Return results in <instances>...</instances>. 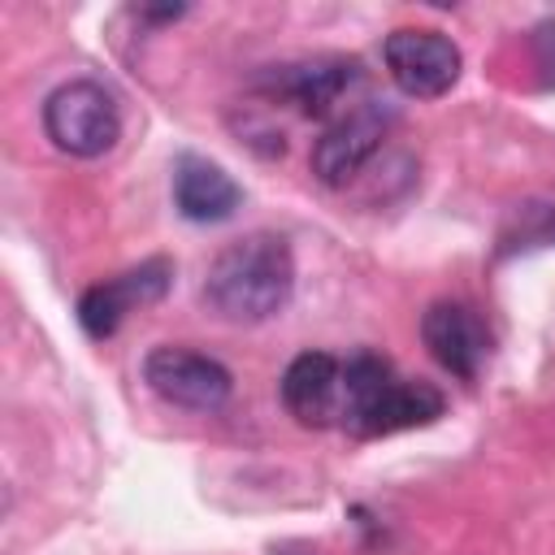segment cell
Instances as JSON below:
<instances>
[{"mask_svg": "<svg viewBox=\"0 0 555 555\" xmlns=\"http://www.w3.org/2000/svg\"><path fill=\"white\" fill-rule=\"evenodd\" d=\"M169 282H173V264L169 260H160V256L156 260H143L139 269H126V273H117V278L95 282L91 291H82L78 321H82V330L91 338H108L126 321V312H134L143 304H156L169 291Z\"/></svg>", "mask_w": 555, "mask_h": 555, "instance_id": "cell-7", "label": "cell"}, {"mask_svg": "<svg viewBox=\"0 0 555 555\" xmlns=\"http://www.w3.org/2000/svg\"><path fill=\"white\" fill-rule=\"evenodd\" d=\"M447 408V399L429 386V382H412L399 377L386 360L360 351L343 364V425L377 438V434H399V429H416L438 421Z\"/></svg>", "mask_w": 555, "mask_h": 555, "instance_id": "cell-2", "label": "cell"}, {"mask_svg": "<svg viewBox=\"0 0 555 555\" xmlns=\"http://www.w3.org/2000/svg\"><path fill=\"white\" fill-rule=\"evenodd\" d=\"M173 204L186 221L212 225V221L234 217V208L243 204V191L217 160H204V156L186 152L173 165Z\"/></svg>", "mask_w": 555, "mask_h": 555, "instance_id": "cell-10", "label": "cell"}, {"mask_svg": "<svg viewBox=\"0 0 555 555\" xmlns=\"http://www.w3.org/2000/svg\"><path fill=\"white\" fill-rule=\"evenodd\" d=\"M282 403L299 425H330L343 408V364L325 351H299L282 373Z\"/></svg>", "mask_w": 555, "mask_h": 555, "instance_id": "cell-9", "label": "cell"}, {"mask_svg": "<svg viewBox=\"0 0 555 555\" xmlns=\"http://www.w3.org/2000/svg\"><path fill=\"white\" fill-rule=\"evenodd\" d=\"M295 291V256L282 234L251 230L225 243L204 278V304L230 325H260L286 308Z\"/></svg>", "mask_w": 555, "mask_h": 555, "instance_id": "cell-1", "label": "cell"}, {"mask_svg": "<svg viewBox=\"0 0 555 555\" xmlns=\"http://www.w3.org/2000/svg\"><path fill=\"white\" fill-rule=\"evenodd\" d=\"M382 61L390 82L412 95V100H438L455 87L464 56L460 48L442 35V30H425V26H399L386 35L382 43Z\"/></svg>", "mask_w": 555, "mask_h": 555, "instance_id": "cell-4", "label": "cell"}, {"mask_svg": "<svg viewBox=\"0 0 555 555\" xmlns=\"http://www.w3.org/2000/svg\"><path fill=\"white\" fill-rule=\"evenodd\" d=\"M43 134L65 156L91 160V156H104L117 143V134H121V108H117L113 91L100 87V82H91V78L61 82L43 100Z\"/></svg>", "mask_w": 555, "mask_h": 555, "instance_id": "cell-3", "label": "cell"}, {"mask_svg": "<svg viewBox=\"0 0 555 555\" xmlns=\"http://www.w3.org/2000/svg\"><path fill=\"white\" fill-rule=\"evenodd\" d=\"M395 113L377 100H364L356 108H347L338 121L325 126V134L312 143V173L325 186H347L382 147V139L390 134Z\"/></svg>", "mask_w": 555, "mask_h": 555, "instance_id": "cell-6", "label": "cell"}, {"mask_svg": "<svg viewBox=\"0 0 555 555\" xmlns=\"http://www.w3.org/2000/svg\"><path fill=\"white\" fill-rule=\"evenodd\" d=\"M351 82H356V61H347V56H308V61L282 65L269 78V87L278 95H286L308 117H325Z\"/></svg>", "mask_w": 555, "mask_h": 555, "instance_id": "cell-11", "label": "cell"}, {"mask_svg": "<svg viewBox=\"0 0 555 555\" xmlns=\"http://www.w3.org/2000/svg\"><path fill=\"white\" fill-rule=\"evenodd\" d=\"M529 48H533V65L542 69V78H546V82H555V22L533 26Z\"/></svg>", "mask_w": 555, "mask_h": 555, "instance_id": "cell-12", "label": "cell"}, {"mask_svg": "<svg viewBox=\"0 0 555 555\" xmlns=\"http://www.w3.org/2000/svg\"><path fill=\"white\" fill-rule=\"evenodd\" d=\"M421 338L429 347V356L460 382H473L486 351H490V334L486 321L477 317V308L460 304V299H438L425 308L421 317Z\"/></svg>", "mask_w": 555, "mask_h": 555, "instance_id": "cell-8", "label": "cell"}, {"mask_svg": "<svg viewBox=\"0 0 555 555\" xmlns=\"http://www.w3.org/2000/svg\"><path fill=\"white\" fill-rule=\"evenodd\" d=\"M143 382L173 408L186 412H217L225 408L234 382L230 369L191 347H152L143 356Z\"/></svg>", "mask_w": 555, "mask_h": 555, "instance_id": "cell-5", "label": "cell"}]
</instances>
